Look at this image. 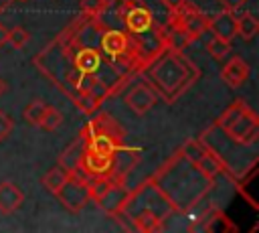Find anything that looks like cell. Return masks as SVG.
Returning <instances> with one entry per match:
<instances>
[{
    "label": "cell",
    "instance_id": "26",
    "mask_svg": "<svg viewBox=\"0 0 259 233\" xmlns=\"http://www.w3.org/2000/svg\"><path fill=\"white\" fill-rule=\"evenodd\" d=\"M162 2L166 4V8H170V10L174 12V10H178V8H180V6H182L186 0H162Z\"/></svg>",
    "mask_w": 259,
    "mask_h": 233
},
{
    "label": "cell",
    "instance_id": "29",
    "mask_svg": "<svg viewBox=\"0 0 259 233\" xmlns=\"http://www.w3.org/2000/svg\"><path fill=\"white\" fill-rule=\"evenodd\" d=\"M18 2H26V0H18Z\"/></svg>",
    "mask_w": 259,
    "mask_h": 233
},
{
    "label": "cell",
    "instance_id": "6",
    "mask_svg": "<svg viewBox=\"0 0 259 233\" xmlns=\"http://www.w3.org/2000/svg\"><path fill=\"white\" fill-rule=\"evenodd\" d=\"M111 166H113V156L97 154V152H91V150L83 148V154H81V160H79V174H83L85 178L101 176V174L111 176Z\"/></svg>",
    "mask_w": 259,
    "mask_h": 233
},
{
    "label": "cell",
    "instance_id": "28",
    "mask_svg": "<svg viewBox=\"0 0 259 233\" xmlns=\"http://www.w3.org/2000/svg\"><path fill=\"white\" fill-rule=\"evenodd\" d=\"M6 91V83H4V79H0V95Z\"/></svg>",
    "mask_w": 259,
    "mask_h": 233
},
{
    "label": "cell",
    "instance_id": "1",
    "mask_svg": "<svg viewBox=\"0 0 259 233\" xmlns=\"http://www.w3.org/2000/svg\"><path fill=\"white\" fill-rule=\"evenodd\" d=\"M148 73L154 83L152 87L158 89L168 101L180 95L192 83V79H196V69L176 51L158 59Z\"/></svg>",
    "mask_w": 259,
    "mask_h": 233
},
{
    "label": "cell",
    "instance_id": "16",
    "mask_svg": "<svg viewBox=\"0 0 259 233\" xmlns=\"http://www.w3.org/2000/svg\"><path fill=\"white\" fill-rule=\"evenodd\" d=\"M196 168H198V172H200L204 178H214V176L223 170V162L219 160V156H217V154L206 152V154L198 160Z\"/></svg>",
    "mask_w": 259,
    "mask_h": 233
},
{
    "label": "cell",
    "instance_id": "5",
    "mask_svg": "<svg viewBox=\"0 0 259 233\" xmlns=\"http://www.w3.org/2000/svg\"><path fill=\"white\" fill-rule=\"evenodd\" d=\"M123 99H125V105L136 115H144V113H148L156 105L158 91L150 83H136L134 87H130V91L125 93Z\"/></svg>",
    "mask_w": 259,
    "mask_h": 233
},
{
    "label": "cell",
    "instance_id": "10",
    "mask_svg": "<svg viewBox=\"0 0 259 233\" xmlns=\"http://www.w3.org/2000/svg\"><path fill=\"white\" fill-rule=\"evenodd\" d=\"M208 30H212L214 36L233 41L237 36V16L231 10H221L212 18H208Z\"/></svg>",
    "mask_w": 259,
    "mask_h": 233
},
{
    "label": "cell",
    "instance_id": "14",
    "mask_svg": "<svg viewBox=\"0 0 259 233\" xmlns=\"http://www.w3.org/2000/svg\"><path fill=\"white\" fill-rule=\"evenodd\" d=\"M259 32V20L251 12H243V16L237 18V36L243 41H251Z\"/></svg>",
    "mask_w": 259,
    "mask_h": 233
},
{
    "label": "cell",
    "instance_id": "23",
    "mask_svg": "<svg viewBox=\"0 0 259 233\" xmlns=\"http://www.w3.org/2000/svg\"><path fill=\"white\" fill-rule=\"evenodd\" d=\"M12 128H14V122H12V118L0 109V142H4V140L10 136Z\"/></svg>",
    "mask_w": 259,
    "mask_h": 233
},
{
    "label": "cell",
    "instance_id": "15",
    "mask_svg": "<svg viewBox=\"0 0 259 233\" xmlns=\"http://www.w3.org/2000/svg\"><path fill=\"white\" fill-rule=\"evenodd\" d=\"M47 107H49V103L47 101H42V99H32V101H28V105L24 107V111H22V118H24V122L28 124V126H40V120H42V115H45V111H47Z\"/></svg>",
    "mask_w": 259,
    "mask_h": 233
},
{
    "label": "cell",
    "instance_id": "13",
    "mask_svg": "<svg viewBox=\"0 0 259 233\" xmlns=\"http://www.w3.org/2000/svg\"><path fill=\"white\" fill-rule=\"evenodd\" d=\"M69 178V172L63 168V166H53L49 172H45V176H42V186H45V190H49V192H53V195H57V190L65 184V180Z\"/></svg>",
    "mask_w": 259,
    "mask_h": 233
},
{
    "label": "cell",
    "instance_id": "3",
    "mask_svg": "<svg viewBox=\"0 0 259 233\" xmlns=\"http://www.w3.org/2000/svg\"><path fill=\"white\" fill-rule=\"evenodd\" d=\"M59 199V203L71 211V213H79L87 203H89V188H87V178L83 174H69V178L65 180V184L57 190L55 195Z\"/></svg>",
    "mask_w": 259,
    "mask_h": 233
},
{
    "label": "cell",
    "instance_id": "27",
    "mask_svg": "<svg viewBox=\"0 0 259 233\" xmlns=\"http://www.w3.org/2000/svg\"><path fill=\"white\" fill-rule=\"evenodd\" d=\"M12 2H14V0H0V12H4V10H8Z\"/></svg>",
    "mask_w": 259,
    "mask_h": 233
},
{
    "label": "cell",
    "instance_id": "2",
    "mask_svg": "<svg viewBox=\"0 0 259 233\" xmlns=\"http://www.w3.org/2000/svg\"><path fill=\"white\" fill-rule=\"evenodd\" d=\"M217 126L223 128V132L237 144H253L259 134V120L255 111L243 101L229 105L217 120Z\"/></svg>",
    "mask_w": 259,
    "mask_h": 233
},
{
    "label": "cell",
    "instance_id": "21",
    "mask_svg": "<svg viewBox=\"0 0 259 233\" xmlns=\"http://www.w3.org/2000/svg\"><path fill=\"white\" fill-rule=\"evenodd\" d=\"M30 41V34L24 26H12L8 28V45H12L14 49H22L26 47V43Z\"/></svg>",
    "mask_w": 259,
    "mask_h": 233
},
{
    "label": "cell",
    "instance_id": "12",
    "mask_svg": "<svg viewBox=\"0 0 259 233\" xmlns=\"http://www.w3.org/2000/svg\"><path fill=\"white\" fill-rule=\"evenodd\" d=\"M83 138L79 136L77 142H73L61 156H59V166H63L69 174H79V160H81V154H83Z\"/></svg>",
    "mask_w": 259,
    "mask_h": 233
},
{
    "label": "cell",
    "instance_id": "24",
    "mask_svg": "<svg viewBox=\"0 0 259 233\" xmlns=\"http://www.w3.org/2000/svg\"><path fill=\"white\" fill-rule=\"evenodd\" d=\"M245 2H247V0H219V4L223 6V10H231V12L239 10Z\"/></svg>",
    "mask_w": 259,
    "mask_h": 233
},
{
    "label": "cell",
    "instance_id": "19",
    "mask_svg": "<svg viewBox=\"0 0 259 233\" xmlns=\"http://www.w3.org/2000/svg\"><path fill=\"white\" fill-rule=\"evenodd\" d=\"M206 51H208V55H210L214 61H223V59H227L229 53H231V41H225V38L212 34V38L206 43Z\"/></svg>",
    "mask_w": 259,
    "mask_h": 233
},
{
    "label": "cell",
    "instance_id": "25",
    "mask_svg": "<svg viewBox=\"0 0 259 233\" xmlns=\"http://www.w3.org/2000/svg\"><path fill=\"white\" fill-rule=\"evenodd\" d=\"M8 45V26L4 22H0V47Z\"/></svg>",
    "mask_w": 259,
    "mask_h": 233
},
{
    "label": "cell",
    "instance_id": "8",
    "mask_svg": "<svg viewBox=\"0 0 259 233\" xmlns=\"http://www.w3.org/2000/svg\"><path fill=\"white\" fill-rule=\"evenodd\" d=\"M249 75H251V69L243 57H231L227 65L221 69V79L233 89L241 87L249 79Z\"/></svg>",
    "mask_w": 259,
    "mask_h": 233
},
{
    "label": "cell",
    "instance_id": "11",
    "mask_svg": "<svg viewBox=\"0 0 259 233\" xmlns=\"http://www.w3.org/2000/svg\"><path fill=\"white\" fill-rule=\"evenodd\" d=\"M123 22L127 26V30L132 32H144L150 28L152 24V14L148 8L144 6H136V8H127L125 10V16H123Z\"/></svg>",
    "mask_w": 259,
    "mask_h": 233
},
{
    "label": "cell",
    "instance_id": "18",
    "mask_svg": "<svg viewBox=\"0 0 259 233\" xmlns=\"http://www.w3.org/2000/svg\"><path fill=\"white\" fill-rule=\"evenodd\" d=\"M206 152H208V150H206L198 140H186V142L182 144V148H180V154H182L192 166H196L198 160H200Z\"/></svg>",
    "mask_w": 259,
    "mask_h": 233
},
{
    "label": "cell",
    "instance_id": "4",
    "mask_svg": "<svg viewBox=\"0 0 259 233\" xmlns=\"http://www.w3.org/2000/svg\"><path fill=\"white\" fill-rule=\"evenodd\" d=\"M174 14H176V20H174L176 28L186 41L198 38L204 30H208V18L196 6H190L188 2H184L178 10H174Z\"/></svg>",
    "mask_w": 259,
    "mask_h": 233
},
{
    "label": "cell",
    "instance_id": "9",
    "mask_svg": "<svg viewBox=\"0 0 259 233\" xmlns=\"http://www.w3.org/2000/svg\"><path fill=\"white\" fill-rule=\"evenodd\" d=\"M22 203H24L22 188L12 180H2L0 182V213L12 215L22 207Z\"/></svg>",
    "mask_w": 259,
    "mask_h": 233
},
{
    "label": "cell",
    "instance_id": "17",
    "mask_svg": "<svg viewBox=\"0 0 259 233\" xmlns=\"http://www.w3.org/2000/svg\"><path fill=\"white\" fill-rule=\"evenodd\" d=\"M134 225H136V229H140V231H158V229L162 227V217L156 215V213H152L150 209H144V211H140V215L134 219Z\"/></svg>",
    "mask_w": 259,
    "mask_h": 233
},
{
    "label": "cell",
    "instance_id": "7",
    "mask_svg": "<svg viewBox=\"0 0 259 233\" xmlns=\"http://www.w3.org/2000/svg\"><path fill=\"white\" fill-rule=\"evenodd\" d=\"M130 197H132V192L121 184V180H115V182L107 188V192L97 201V205H99L105 213L117 217V215L123 211V207H125V203L130 201Z\"/></svg>",
    "mask_w": 259,
    "mask_h": 233
},
{
    "label": "cell",
    "instance_id": "22",
    "mask_svg": "<svg viewBox=\"0 0 259 233\" xmlns=\"http://www.w3.org/2000/svg\"><path fill=\"white\" fill-rule=\"evenodd\" d=\"M99 99L97 97H93V95H87V93H79V95H75V105L83 111V113H93L97 107H99Z\"/></svg>",
    "mask_w": 259,
    "mask_h": 233
},
{
    "label": "cell",
    "instance_id": "20",
    "mask_svg": "<svg viewBox=\"0 0 259 233\" xmlns=\"http://www.w3.org/2000/svg\"><path fill=\"white\" fill-rule=\"evenodd\" d=\"M61 122H63V113H61L57 107L49 105L47 111H45V115H42V120H40V126H38V128H42V130H47V132H55V130L61 126Z\"/></svg>",
    "mask_w": 259,
    "mask_h": 233
}]
</instances>
